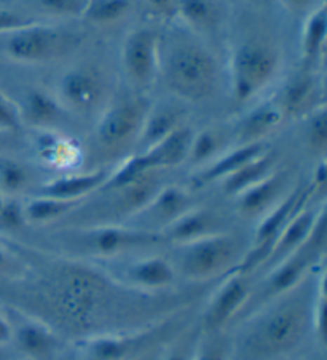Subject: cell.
Returning a JSON list of instances; mask_svg holds the SVG:
<instances>
[{"instance_id": "1", "label": "cell", "mask_w": 327, "mask_h": 360, "mask_svg": "<svg viewBox=\"0 0 327 360\" xmlns=\"http://www.w3.org/2000/svg\"><path fill=\"white\" fill-rule=\"evenodd\" d=\"M323 283V277L312 282L308 276L300 285L243 317L230 342V360H278L295 351L313 332V309Z\"/></svg>"}, {"instance_id": "2", "label": "cell", "mask_w": 327, "mask_h": 360, "mask_svg": "<svg viewBox=\"0 0 327 360\" xmlns=\"http://www.w3.org/2000/svg\"><path fill=\"white\" fill-rule=\"evenodd\" d=\"M163 80L179 101H203L214 95L219 82V69L214 56L195 40L178 39L160 44Z\"/></svg>"}, {"instance_id": "3", "label": "cell", "mask_w": 327, "mask_h": 360, "mask_svg": "<svg viewBox=\"0 0 327 360\" xmlns=\"http://www.w3.org/2000/svg\"><path fill=\"white\" fill-rule=\"evenodd\" d=\"M249 247L243 237L224 231L180 243L171 263L178 276L189 281H208L236 269L243 263Z\"/></svg>"}, {"instance_id": "4", "label": "cell", "mask_w": 327, "mask_h": 360, "mask_svg": "<svg viewBox=\"0 0 327 360\" xmlns=\"http://www.w3.org/2000/svg\"><path fill=\"white\" fill-rule=\"evenodd\" d=\"M326 248V212L319 213L316 226L309 236V239L303 245L291 253L288 258L279 261L268 269L265 282L259 288L253 290L249 301L244 306L239 317H246L251 312L255 311L257 307L268 303L276 298L279 295H284L289 290L295 288L297 285L305 281L309 276V271L321 259Z\"/></svg>"}, {"instance_id": "5", "label": "cell", "mask_w": 327, "mask_h": 360, "mask_svg": "<svg viewBox=\"0 0 327 360\" xmlns=\"http://www.w3.org/2000/svg\"><path fill=\"white\" fill-rule=\"evenodd\" d=\"M160 242H165L161 232L119 224L93 226L61 234V243L67 252L95 261L114 259L134 250L159 245Z\"/></svg>"}, {"instance_id": "6", "label": "cell", "mask_w": 327, "mask_h": 360, "mask_svg": "<svg viewBox=\"0 0 327 360\" xmlns=\"http://www.w3.org/2000/svg\"><path fill=\"white\" fill-rule=\"evenodd\" d=\"M279 68V53L273 45L251 40L238 46L232 58V96L243 104L272 82Z\"/></svg>"}, {"instance_id": "7", "label": "cell", "mask_w": 327, "mask_h": 360, "mask_svg": "<svg viewBox=\"0 0 327 360\" xmlns=\"http://www.w3.org/2000/svg\"><path fill=\"white\" fill-rule=\"evenodd\" d=\"M5 34L7 39L4 42V51L10 60L25 65L50 61L74 45V34H66L40 22H32Z\"/></svg>"}, {"instance_id": "8", "label": "cell", "mask_w": 327, "mask_h": 360, "mask_svg": "<svg viewBox=\"0 0 327 360\" xmlns=\"http://www.w3.org/2000/svg\"><path fill=\"white\" fill-rule=\"evenodd\" d=\"M254 290L253 272L238 266L227 274L215 290L203 314V328L206 333H219L227 323L241 314Z\"/></svg>"}, {"instance_id": "9", "label": "cell", "mask_w": 327, "mask_h": 360, "mask_svg": "<svg viewBox=\"0 0 327 360\" xmlns=\"http://www.w3.org/2000/svg\"><path fill=\"white\" fill-rule=\"evenodd\" d=\"M150 106L141 98H126L110 106L96 127V139L101 148L115 150L136 141L141 135Z\"/></svg>"}, {"instance_id": "10", "label": "cell", "mask_w": 327, "mask_h": 360, "mask_svg": "<svg viewBox=\"0 0 327 360\" xmlns=\"http://www.w3.org/2000/svg\"><path fill=\"white\" fill-rule=\"evenodd\" d=\"M159 32L150 27H139L126 37L121 50V65L134 86L144 89L154 82L160 63Z\"/></svg>"}, {"instance_id": "11", "label": "cell", "mask_w": 327, "mask_h": 360, "mask_svg": "<svg viewBox=\"0 0 327 360\" xmlns=\"http://www.w3.org/2000/svg\"><path fill=\"white\" fill-rule=\"evenodd\" d=\"M104 84L101 75L91 68H72L58 82V101L67 111L86 114L101 101Z\"/></svg>"}, {"instance_id": "12", "label": "cell", "mask_w": 327, "mask_h": 360, "mask_svg": "<svg viewBox=\"0 0 327 360\" xmlns=\"http://www.w3.org/2000/svg\"><path fill=\"white\" fill-rule=\"evenodd\" d=\"M106 271L119 282L141 290H163L174 285L178 272L169 259L147 257L134 259L124 266H107Z\"/></svg>"}, {"instance_id": "13", "label": "cell", "mask_w": 327, "mask_h": 360, "mask_svg": "<svg viewBox=\"0 0 327 360\" xmlns=\"http://www.w3.org/2000/svg\"><path fill=\"white\" fill-rule=\"evenodd\" d=\"M192 208V199L187 191L179 186H166L155 194L141 212L134 214V228L163 232Z\"/></svg>"}, {"instance_id": "14", "label": "cell", "mask_w": 327, "mask_h": 360, "mask_svg": "<svg viewBox=\"0 0 327 360\" xmlns=\"http://www.w3.org/2000/svg\"><path fill=\"white\" fill-rule=\"evenodd\" d=\"M286 188H288V173L273 170L270 175L236 195V212L243 218L264 217L288 194Z\"/></svg>"}, {"instance_id": "15", "label": "cell", "mask_w": 327, "mask_h": 360, "mask_svg": "<svg viewBox=\"0 0 327 360\" xmlns=\"http://www.w3.org/2000/svg\"><path fill=\"white\" fill-rule=\"evenodd\" d=\"M154 333L109 335L80 342L77 351L84 360H128L144 349Z\"/></svg>"}, {"instance_id": "16", "label": "cell", "mask_w": 327, "mask_h": 360, "mask_svg": "<svg viewBox=\"0 0 327 360\" xmlns=\"http://www.w3.org/2000/svg\"><path fill=\"white\" fill-rule=\"evenodd\" d=\"M321 210H314V208H307V205L295 214L291 221L284 226V229L279 232L276 239H274L273 245L270 248V253L265 259V263L262 268L270 269L279 261L288 258L291 253H294L295 250H299L303 243H305L312 232L316 226V221L319 218Z\"/></svg>"}, {"instance_id": "17", "label": "cell", "mask_w": 327, "mask_h": 360, "mask_svg": "<svg viewBox=\"0 0 327 360\" xmlns=\"http://www.w3.org/2000/svg\"><path fill=\"white\" fill-rule=\"evenodd\" d=\"M218 232H224L222 219L218 212L211 210V208L192 207L189 212L169 224L161 234L165 237V240L180 245V243H187L201 239V237L218 234Z\"/></svg>"}, {"instance_id": "18", "label": "cell", "mask_w": 327, "mask_h": 360, "mask_svg": "<svg viewBox=\"0 0 327 360\" xmlns=\"http://www.w3.org/2000/svg\"><path fill=\"white\" fill-rule=\"evenodd\" d=\"M110 175H112V170L101 168V170L80 173V175L61 176L40 186L37 194L55 197V199L62 200L81 202L86 195L96 193V191H101L109 181Z\"/></svg>"}, {"instance_id": "19", "label": "cell", "mask_w": 327, "mask_h": 360, "mask_svg": "<svg viewBox=\"0 0 327 360\" xmlns=\"http://www.w3.org/2000/svg\"><path fill=\"white\" fill-rule=\"evenodd\" d=\"M13 325V340L18 351L32 360H51L58 349H60V340L56 335L46 327V325L25 319Z\"/></svg>"}, {"instance_id": "20", "label": "cell", "mask_w": 327, "mask_h": 360, "mask_svg": "<svg viewBox=\"0 0 327 360\" xmlns=\"http://www.w3.org/2000/svg\"><path fill=\"white\" fill-rule=\"evenodd\" d=\"M185 109L179 103H163L159 106H152L145 117L141 135L138 138V144L142 150H147L163 138L171 135L174 130L184 124Z\"/></svg>"}, {"instance_id": "21", "label": "cell", "mask_w": 327, "mask_h": 360, "mask_svg": "<svg viewBox=\"0 0 327 360\" xmlns=\"http://www.w3.org/2000/svg\"><path fill=\"white\" fill-rule=\"evenodd\" d=\"M194 135L195 133L189 127L182 125L178 130H174L171 135L163 138L155 146L142 150L152 170H165V168L178 167L187 162Z\"/></svg>"}, {"instance_id": "22", "label": "cell", "mask_w": 327, "mask_h": 360, "mask_svg": "<svg viewBox=\"0 0 327 360\" xmlns=\"http://www.w3.org/2000/svg\"><path fill=\"white\" fill-rule=\"evenodd\" d=\"M18 108L22 124L27 122L29 125L37 127V129L42 130L50 129V127L58 124L64 114V108L58 101V98L39 89L29 90L25 98H22V104Z\"/></svg>"}, {"instance_id": "23", "label": "cell", "mask_w": 327, "mask_h": 360, "mask_svg": "<svg viewBox=\"0 0 327 360\" xmlns=\"http://www.w3.org/2000/svg\"><path fill=\"white\" fill-rule=\"evenodd\" d=\"M267 150V144L264 141L254 143H243L238 148L229 150V153L220 154L200 176H198V184H208L213 181H222V179L230 176L238 168L248 164L255 158H259Z\"/></svg>"}, {"instance_id": "24", "label": "cell", "mask_w": 327, "mask_h": 360, "mask_svg": "<svg viewBox=\"0 0 327 360\" xmlns=\"http://www.w3.org/2000/svg\"><path fill=\"white\" fill-rule=\"evenodd\" d=\"M174 10L196 32L215 31L224 18V8L219 0H176Z\"/></svg>"}, {"instance_id": "25", "label": "cell", "mask_w": 327, "mask_h": 360, "mask_svg": "<svg viewBox=\"0 0 327 360\" xmlns=\"http://www.w3.org/2000/svg\"><path fill=\"white\" fill-rule=\"evenodd\" d=\"M283 119V112L278 108L276 101L265 103L255 108L253 112H249L241 120V124L238 127V136L241 139V144L264 141V138L273 129H276Z\"/></svg>"}, {"instance_id": "26", "label": "cell", "mask_w": 327, "mask_h": 360, "mask_svg": "<svg viewBox=\"0 0 327 360\" xmlns=\"http://www.w3.org/2000/svg\"><path fill=\"white\" fill-rule=\"evenodd\" d=\"M274 170V155L265 150L259 158L253 159L248 164H244L241 168H238L235 173L230 176L222 179V186H224V193L227 195L236 197L246 191L251 186L259 183L267 175Z\"/></svg>"}, {"instance_id": "27", "label": "cell", "mask_w": 327, "mask_h": 360, "mask_svg": "<svg viewBox=\"0 0 327 360\" xmlns=\"http://www.w3.org/2000/svg\"><path fill=\"white\" fill-rule=\"evenodd\" d=\"M81 202L74 200H62L55 199V197H46V195H36L26 203H22L25 208V218L26 223L32 224H45L56 221L62 217H66L67 213H71L80 205Z\"/></svg>"}, {"instance_id": "28", "label": "cell", "mask_w": 327, "mask_h": 360, "mask_svg": "<svg viewBox=\"0 0 327 360\" xmlns=\"http://www.w3.org/2000/svg\"><path fill=\"white\" fill-rule=\"evenodd\" d=\"M32 183V172L26 164L7 155H0V194L16 197Z\"/></svg>"}, {"instance_id": "29", "label": "cell", "mask_w": 327, "mask_h": 360, "mask_svg": "<svg viewBox=\"0 0 327 360\" xmlns=\"http://www.w3.org/2000/svg\"><path fill=\"white\" fill-rule=\"evenodd\" d=\"M327 36V11L319 7L308 16L302 34V53L307 61L318 60L323 53Z\"/></svg>"}, {"instance_id": "30", "label": "cell", "mask_w": 327, "mask_h": 360, "mask_svg": "<svg viewBox=\"0 0 327 360\" xmlns=\"http://www.w3.org/2000/svg\"><path fill=\"white\" fill-rule=\"evenodd\" d=\"M314 93V80L309 75H299L292 79L291 82L284 86L279 100L276 101L278 108L281 109L283 117L286 115H297L308 106Z\"/></svg>"}, {"instance_id": "31", "label": "cell", "mask_w": 327, "mask_h": 360, "mask_svg": "<svg viewBox=\"0 0 327 360\" xmlns=\"http://www.w3.org/2000/svg\"><path fill=\"white\" fill-rule=\"evenodd\" d=\"M225 133L219 129H206L194 135L187 162L192 165H200L204 162L218 159L222 148L225 146Z\"/></svg>"}, {"instance_id": "32", "label": "cell", "mask_w": 327, "mask_h": 360, "mask_svg": "<svg viewBox=\"0 0 327 360\" xmlns=\"http://www.w3.org/2000/svg\"><path fill=\"white\" fill-rule=\"evenodd\" d=\"M133 0H90L84 18L95 25H110L130 11Z\"/></svg>"}, {"instance_id": "33", "label": "cell", "mask_w": 327, "mask_h": 360, "mask_svg": "<svg viewBox=\"0 0 327 360\" xmlns=\"http://www.w3.org/2000/svg\"><path fill=\"white\" fill-rule=\"evenodd\" d=\"M192 360H230V342L218 333H208L206 340L195 347Z\"/></svg>"}, {"instance_id": "34", "label": "cell", "mask_w": 327, "mask_h": 360, "mask_svg": "<svg viewBox=\"0 0 327 360\" xmlns=\"http://www.w3.org/2000/svg\"><path fill=\"white\" fill-rule=\"evenodd\" d=\"M40 10L55 16H84L90 0H36Z\"/></svg>"}, {"instance_id": "35", "label": "cell", "mask_w": 327, "mask_h": 360, "mask_svg": "<svg viewBox=\"0 0 327 360\" xmlns=\"http://www.w3.org/2000/svg\"><path fill=\"white\" fill-rule=\"evenodd\" d=\"M307 143L313 150L323 153L327 144V114L324 108H319L309 119L307 129Z\"/></svg>"}, {"instance_id": "36", "label": "cell", "mask_w": 327, "mask_h": 360, "mask_svg": "<svg viewBox=\"0 0 327 360\" xmlns=\"http://www.w3.org/2000/svg\"><path fill=\"white\" fill-rule=\"evenodd\" d=\"M21 125L22 119L18 104L0 91V133L16 131L21 129Z\"/></svg>"}, {"instance_id": "37", "label": "cell", "mask_w": 327, "mask_h": 360, "mask_svg": "<svg viewBox=\"0 0 327 360\" xmlns=\"http://www.w3.org/2000/svg\"><path fill=\"white\" fill-rule=\"evenodd\" d=\"M27 224L25 218V208H22V203L15 200L13 197L10 199H5V203L0 210V228L15 231L20 229L21 226Z\"/></svg>"}, {"instance_id": "38", "label": "cell", "mask_w": 327, "mask_h": 360, "mask_svg": "<svg viewBox=\"0 0 327 360\" xmlns=\"http://www.w3.org/2000/svg\"><path fill=\"white\" fill-rule=\"evenodd\" d=\"M32 22H37V21L32 20L31 16L16 13L13 10L0 8V34L16 31V29L29 26L32 25Z\"/></svg>"}, {"instance_id": "39", "label": "cell", "mask_w": 327, "mask_h": 360, "mask_svg": "<svg viewBox=\"0 0 327 360\" xmlns=\"http://www.w3.org/2000/svg\"><path fill=\"white\" fill-rule=\"evenodd\" d=\"M21 274V259L0 243V278L15 277Z\"/></svg>"}, {"instance_id": "40", "label": "cell", "mask_w": 327, "mask_h": 360, "mask_svg": "<svg viewBox=\"0 0 327 360\" xmlns=\"http://www.w3.org/2000/svg\"><path fill=\"white\" fill-rule=\"evenodd\" d=\"M13 340V325L0 312V347L8 345Z\"/></svg>"}, {"instance_id": "41", "label": "cell", "mask_w": 327, "mask_h": 360, "mask_svg": "<svg viewBox=\"0 0 327 360\" xmlns=\"http://www.w3.org/2000/svg\"><path fill=\"white\" fill-rule=\"evenodd\" d=\"M194 351H190L189 346L185 347L184 345H178L163 357V360H192V357H194Z\"/></svg>"}, {"instance_id": "42", "label": "cell", "mask_w": 327, "mask_h": 360, "mask_svg": "<svg viewBox=\"0 0 327 360\" xmlns=\"http://www.w3.org/2000/svg\"><path fill=\"white\" fill-rule=\"evenodd\" d=\"M149 7L159 13H166L176 7V0H145Z\"/></svg>"}, {"instance_id": "43", "label": "cell", "mask_w": 327, "mask_h": 360, "mask_svg": "<svg viewBox=\"0 0 327 360\" xmlns=\"http://www.w3.org/2000/svg\"><path fill=\"white\" fill-rule=\"evenodd\" d=\"M283 2L291 10H303L312 4V0H283Z\"/></svg>"}, {"instance_id": "44", "label": "cell", "mask_w": 327, "mask_h": 360, "mask_svg": "<svg viewBox=\"0 0 327 360\" xmlns=\"http://www.w3.org/2000/svg\"><path fill=\"white\" fill-rule=\"evenodd\" d=\"M5 199H7V197H4L2 194H0V210H2V207H4V203H5Z\"/></svg>"}, {"instance_id": "45", "label": "cell", "mask_w": 327, "mask_h": 360, "mask_svg": "<svg viewBox=\"0 0 327 360\" xmlns=\"http://www.w3.org/2000/svg\"><path fill=\"white\" fill-rule=\"evenodd\" d=\"M0 360H7V356H5V352L2 351V347H0Z\"/></svg>"}]
</instances>
